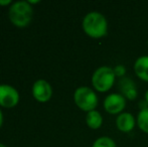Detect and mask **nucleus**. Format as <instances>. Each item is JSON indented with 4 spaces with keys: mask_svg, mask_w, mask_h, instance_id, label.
<instances>
[{
    "mask_svg": "<svg viewBox=\"0 0 148 147\" xmlns=\"http://www.w3.org/2000/svg\"><path fill=\"white\" fill-rule=\"evenodd\" d=\"M83 29L93 38H101L107 34L108 21L100 12H89L83 19Z\"/></svg>",
    "mask_w": 148,
    "mask_h": 147,
    "instance_id": "nucleus-1",
    "label": "nucleus"
},
{
    "mask_svg": "<svg viewBox=\"0 0 148 147\" xmlns=\"http://www.w3.org/2000/svg\"><path fill=\"white\" fill-rule=\"evenodd\" d=\"M114 70L107 66L100 67L94 72L92 76V85L98 92H108L115 83Z\"/></svg>",
    "mask_w": 148,
    "mask_h": 147,
    "instance_id": "nucleus-2",
    "label": "nucleus"
},
{
    "mask_svg": "<svg viewBox=\"0 0 148 147\" xmlns=\"http://www.w3.org/2000/svg\"><path fill=\"white\" fill-rule=\"evenodd\" d=\"M32 16V7L27 1L14 2L9 9V17L17 26H25L29 23Z\"/></svg>",
    "mask_w": 148,
    "mask_h": 147,
    "instance_id": "nucleus-3",
    "label": "nucleus"
},
{
    "mask_svg": "<svg viewBox=\"0 0 148 147\" xmlns=\"http://www.w3.org/2000/svg\"><path fill=\"white\" fill-rule=\"evenodd\" d=\"M74 100L77 106L86 112L95 110L98 106V97L89 87H79L74 94Z\"/></svg>",
    "mask_w": 148,
    "mask_h": 147,
    "instance_id": "nucleus-4",
    "label": "nucleus"
},
{
    "mask_svg": "<svg viewBox=\"0 0 148 147\" xmlns=\"http://www.w3.org/2000/svg\"><path fill=\"white\" fill-rule=\"evenodd\" d=\"M103 106L107 113L111 115H119L126 107V99L120 93H113L106 97Z\"/></svg>",
    "mask_w": 148,
    "mask_h": 147,
    "instance_id": "nucleus-5",
    "label": "nucleus"
},
{
    "mask_svg": "<svg viewBox=\"0 0 148 147\" xmlns=\"http://www.w3.org/2000/svg\"><path fill=\"white\" fill-rule=\"evenodd\" d=\"M19 95L16 89L9 85H0V105L4 107H13L17 104Z\"/></svg>",
    "mask_w": 148,
    "mask_h": 147,
    "instance_id": "nucleus-6",
    "label": "nucleus"
},
{
    "mask_svg": "<svg viewBox=\"0 0 148 147\" xmlns=\"http://www.w3.org/2000/svg\"><path fill=\"white\" fill-rule=\"evenodd\" d=\"M118 89L120 91V94L123 97H125V99L133 101L137 98L138 92H137L136 85L133 82L132 79L128 78V77L120 78L118 82Z\"/></svg>",
    "mask_w": 148,
    "mask_h": 147,
    "instance_id": "nucleus-7",
    "label": "nucleus"
},
{
    "mask_svg": "<svg viewBox=\"0 0 148 147\" xmlns=\"http://www.w3.org/2000/svg\"><path fill=\"white\" fill-rule=\"evenodd\" d=\"M32 93L36 100L40 101V102H45L51 97L53 90H51V85L47 81L38 80L33 84Z\"/></svg>",
    "mask_w": 148,
    "mask_h": 147,
    "instance_id": "nucleus-8",
    "label": "nucleus"
},
{
    "mask_svg": "<svg viewBox=\"0 0 148 147\" xmlns=\"http://www.w3.org/2000/svg\"><path fill=\"white\" fill-rule=\"evenodd\" d=\"M135 118L130 113H121L116 118V127L119 131L128 133L135 127Z\"/></svg>",
    "mask_w": 148,
    "mask_h": 147,
    "instance_id": "nucleus-9",
    "label": "nucleus"
},
{
    "mask_svg": "<svg viewBox=\"0 0 148 147\" xmlns=\"http://www.w3.org/2000/svg\"><path fill=\"white\" fill-rule=\"evenodd\" d=\"M134 72L140 80L148 83V55H142L136 59Z\"/></svg>",
    "mask_w": 148,
    "mask_h": 147,
    "instance_id": "nucleus-10",
    "label": "nucleus"
},
{
    "mask_svg": "<svg viewBox=\"0 0 148 147\" xmlns=\"http://www.w3.org/2000/svg\"><path fill=\"white\" fill-rule=\"evenodd\" d=\"M86 122L87 125L91 129H99L103 124V117L100 114V112L93 110L91 112H88L86 116Z\"/></svg>",
    "mask_w": 148,
    "mask_h": 147,
    "instance_id": "nucleus-11",
    "label": "nucleus"
},
{
    "mask_svg": "<svg viewBox=\"0 0 148 147\" xmlns=\"http://www.w3.org/2000/svg\"><path fill=\"white\" fill-rule=\"evenodd\" d=\"M137 125L139 129L148 134V108L140 111L137 116Z\"/></svg>",
    "mask_w": 148,
    "mask_h": 147,
    "instance_id": "nucleus-12",
    "label": "nucleus"
},
{
    "mask_svg": "<svg viewBox=\"0 0 148 147\" xmlns=\"http://www.w3.org/2000/svg\"><path fill=\"white\" fill-rule=\"evenodd\" d=\"M92 147H117L116 143L111 137L108 136H102L95 140Z\"/></svg>",
    "mask_w": 148,
    "mask_h": 147,
    "instance_id": "nucleus-13",
    "label": "nucleus"
},
{
    "mask_svg": "<svg viewBox=\"0 0 148 147\" xmlns=\"http://www.w3.org/2000/svg\"><path fill=\"white\" fill-rule=\"evenodd\" d=\"M114 73H115L116 77H119V78H123V76L126 73V69L123 65H117L115 68H114Z\"/></svg>",
    "mask_w": 148,
    "mask_h": 147,
    "instance_id": "nucleus-14",
    "label": "nucleus"
},
{
    "mask_svg": "<svg viewBox=\"0 0 148 147\" xmlns=\"http://www.w3.org/2000/svg\"><path fill=\"white\" fill-rule=\"evenodd\" d=\"M138 107L140 108V111H142V110H144V109L148 108V104H147L146 101H145V99H144V100H142V101H140V102L138 103Z\"/></svg>",
    "mask_w": 148,
    "mask_h": 147,
    "instance_id": "nucleus-15",
    "label": "nucleus"
},
{
    "mask_svg": "<svg viewBox=\"0 0 148 147\" xmlns=\"http://www.w3.org/2000/svg\"><path fill=\"white\" fill-rule=\"evenodd\" d=\"M2 120H3V116H2V112L0 110V126H1V124H2Z\"/></svg>",
    "mask_w": 148,
    "mask_h": 147,
    "instance_id": "nucleus-16",
    "label": "nucleus"
},
{
    "mask_svg": "<svg viewBox=\"0 0 148 147\" xmlns=\"http://www.w3.org/2000/svg\"><path fill=\"white\" fill-rule=\"evenodd\" d=\"M10 0H6V1H0V4H8V3H10Z\"/></svg>",
    "mask_w": 148,
    "mask_h": 147,
    "instance_id": "nucleus-17",
    "label": "nucleus"
},
{
    "mask_svg": "<svg viewBox=\"0 0 148 147\" xmlns=\"http://www.w3.org/2000/svg\"><path fill=\"white\" fill-rule=\"evenodd\" d=\"M145 101H146L148 104V90L146 91V93H145Z\"/></svg>",
    "mask_w": 148,
    "mask_h": 147,
    "instance_id": "nucleus-18",
    "label": "nucleus"
},
{
    "mask_svg": "<svg viewBox=\"0 0 148 147\" xmlns=\"http://www.w3.org/2000/svg\"><path fill=\"white\" fill-rule=\"evenodd\" d=\"M0 147H6V146H5V145H3V144L0 143Z\"/></svg>",
    "mask_w": 148,
    "mask_h": 147,
    "instance_id": "nucleus-19",
    "label": "nucleus"
},
{
    "mask_svg": "<svg viewBox=\"0 0 148 147\" xmlns=\"http://www.w3.org/2000/svg\"><path fill=\"white\" fill-rule=\"evenodd\" d=\"M147 45H148V39H147Z\"/></svg>",
    "mask_w": 148,
    "mask_h": 147,
    "instance_id": "nucleus-20",
    "label": "nucleus"
}]
</instances>
